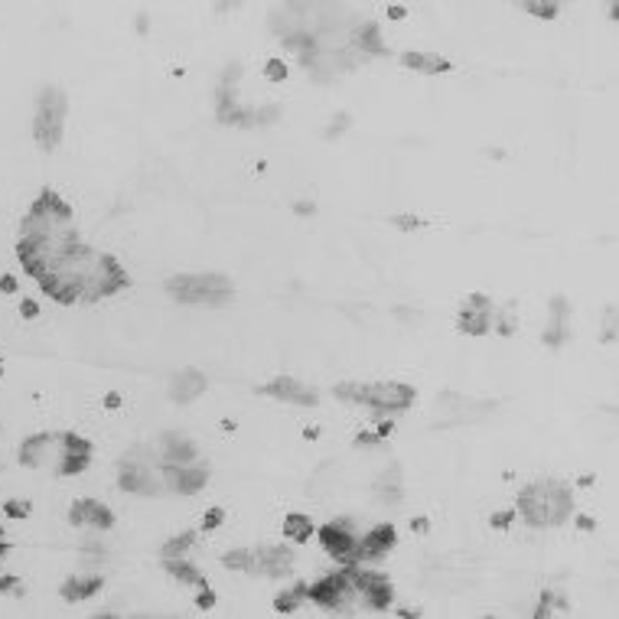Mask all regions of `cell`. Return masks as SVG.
<instances>
[{
  "mask_svg": "<svg viewBox=\"0 0 619 619\" xmlns=\"http://www.w3.org/2000/svg\"><path fill=\"white\" fill-rule=\"evenodd\" d=\"M0 290H4V294H17V277H13V274H4V277H0Z\"/></svg>",
  "mask_w": 619,
  "mask_h": 619,
  "instance_id": "cell-44",
  "label": "cell"
},
{
  "mask_svg": "<svg viewBox=\"0 0 619 619\" xmlns=\"http://www.w3.org/2000/svg\"><path fill=\"white\" fill-rule=\"evenodd\" d=\"M147 26H150V20L140 17V20H137V33H147Z\"/></svg>",
  "mask_w": 619,
  "mask_h": 619,
  "instance_id": "cell-49",
  "label": "cell"
},
{
  "mask_svg": "<svg viewBox=\"0 0 619 619\" xmlns=\"http://www.w3.org/2000/svg\"><path fill=\"white\" fill-rule=\"evenodd\" d=\"M160 476H163V486L173 492H183V495H193L199 492L205 483H209V467L203 463H160Z\"/></svg>",
  "mask_w": 619,
  "mask_h": 619,
  "instance_id": "cell-9",
  "label": "cell"
},
{
  "mask_svg": "<svg viewBox=\"0 0 619 619\" xmlns=\"http://www.w3.org/2000/svg\"><path fill=\"white\" fill-rule=\"evenodd\" d=\"M59 447L68 453H92V440L78 437V433H59Z\"/></svg>",
  "mask_w": 619,
  "mask_h": 619,
  "instance_id": "cell-28",
  "label": "cell"
},
{
  "mask_svg": "<svg viewBox=\"0 0 619 619\" xmlns=\"http://www.w3.org/2000/svg\"><path fill=\"white\" fill-rule=\"evenodd\" d=\"M284 534H287V541H294V544H306L316 534L313 518H306L304 512H294V515L284 518Z\"/></svg>",
  "mask_w": 619,
  "mask_h": 619,
  "instance_id": "cell-22",
  "label": "cell"
},
{
  "mask_svg": "<svg viewBox=\"0 0 619 619\" xmlns=\"http://www.w3.org/2000/svg\"><path fill=\"white\" fill-rule=\"evenodd\" d=\"M457 326L463 332H469V336H486V332H492V310H469V306H463Z\"/></svg>",
  "mask_w": 619,
  "mask_h": 619,
  "instance_id": "cell-21",
  "label": "cell"
},
{
  "mask_svg": "<svg viewBox=\"0 0 619 619\" xmlns=\"http://www.w3.org/2000/svg\"><path fill=\"white\" fill-rule=\"evenodd\" d=\"M104 587V577L102 574H76V577H68L66 584H62V600L66 603H78V600H88V596H95L98 590Z\"/></svg>",
  "mask_w": 619,
  "mask_h": 619,
  "instance_id": "cell-17",
  "label": "cell"
},
{
  "mask_svg": "<svg viewBox=\"0 0 619 619\" xmlns=\"http://www.w3.org/2000/svg\"><path fill=\"white\" fill-rule=\"evenodd\" d=\"M68 102L59 88L46 85L36 102V118H33V137L43 150H56L62 140V124H66Z\"/></svg>",
  "mask_w": 619,
  "mask_h": 619,
  "instance_id": "cell-3",
  "label": "cell"
},
{
  "mask_svg": "<svg viewBox=\"0 0 619 619\" xmlns=\"http://www.w3.org/2000/svg\"><path fill=\"white\" fill-rule=\"evenodd\" d=\"M196 544V531H183V534H173L170 541L163 544V558H186V551Z\"/></svg>",
  "mask_w": 619,
  "mask_h": 619,
  "instance_id": "cell-26",
  "label": "cell"
},
{
  "mask_svg": "<svg viewBox=\"0 0 619 619\" xmlns=\"http://www.w3.org/2000/svg\"><path fill=\"white\" fill-rule=\"evenodd\" d=\"M525 10L531 13V17H538V20H554L558 17V4H525Z\"/></svg>",
  "mask_w": 619,
  "mask_h": 619,
  "instance_id": "cell-34",
  "label": "cell"
},
{
  "mask_svg": "<svg viewBox=\"0 0 619 619\" xmlns=\"http://www.w3.org/2000/svg\"><path fill=\"white\" fill-rule=\"evenodd\" d=\"M518 518V512H512V509H505V512H495L492 515V528H512V522Z\"/></svg>",
  "mask_w": 619,
  "mask_h": 619,
  "instance_id": "cell-39",
  "label": "cell"
},
{
  "mask_svg": "<svg viewBox=\"0 0 619 619\" xmlns=\"http://www.w3.org/2000/svg\"><path fill=\"white\" fill-rule=\"evenodd\" d=\"M0 594L23 596V594H26V584L20 580V577H13V574H4V577H0Z\"/></svg>",
  "mask_w": 619,
  "mask_h": 619,
  "instance_id": "cell-32",
  "label": "cell"
},
{
  "mask_svg": "<svg viewBox=\"0 0 619 619\" xmlns=\"http://www.w3.org/2000/svg\"><path fill=\"white\" fill-rule=\"evenodd\" d=\"M417 401V391L401 382H382V385H359L356 404L372 407L375 414H401Z\"/></svg>",
  "mask_w": 619,
  "mask_h": 619,
  "instance_id": "cell-4",
  "label": "cell"
},
{
  "mask_svg": "<svg viewBox=\"0 0 619 619\" xmlns=\"http://www.w3.org/2000/svg\"><path fill=\"white\" fill-rule=\"evenodd\" d=\"M290 564H294V551H290L287 544H271V548H258L255 551V567H251V574L287 577Z\"/></svg>",
  "mask_w": 619,
  "mask_h": 619,
  "instance_id": "cell-12",
  "label": "cell"
},
{
  "mask_svg": "<svg viewBox=\"0 0 619 619\" xmlns=\"http://www.w3.org/2000/svg\"><path fill=\"white\" fill-rule=\"evenodd\" d=\"M20 316H23V320H36V316H40V304H36V300H20Z\"/></svg>",
  "mask_w": 619,
  "mask_h": 619,
  "instance_id": "cell-40",
  "label": "cell"
},
{
  "mask_svg": "<svg viewBox=\"0 0 619 619\" xmlns=\"http://www.w3.org/2000/svg\"><path fill=\"white\" fill-rule=\"evenodd\" d=\"M401 62H404L407 68H414V72H421V76H443V72H450V62L443 59V56H437V52H404L401 56Z\"/></svg>",
  "mask_w": 619,
  "mask_h": 619,
  "instance_id": "cell-18",
  "label": "cell"
},
{
  "mask_svg": "<svg viewBox=\"0 0 619 619\" xmlns=\"http://www.w3.org/2000/svg\"><path fill=\"white\" fill-rule=\"evenodd\" d=\"M544 346H564V342L570 339V306L564 297H554L551 300V320H548V326H544Z\"/></svg>",
  "mask_w": 619,
  "mask_h": 619,
  "instance_id": "cell-14",
  "label": "cell"
},
{
  "mask_svg": "<svg viewBox=\"0 0 619 619\" xmlns=\"http://www.w3.org/2000/svg\"><path fill=\"white\" fill-rule=\"evenodd\" d=\"M398 544V531L391 522L382 525H372L365 534L356 538V551H352V564H372V560H382L385 554Z\"/></svg>",
  "mask_w": 619,
  "mask_h": 619,
  "instance_id": "cell-7",
  "label": "cell"
},
{
  "mask_svg": "<svg viewBox=\"0 0 619 619\" xmlns=\"http://www.w3.org/2000/svg\"><path fill=\"white\" fill-rule=\"evenodd\" d=\"M163 564H167V574H170L173 580H179V584H189V587H205V577H203V570L196 567V564H189L186 558H163Z\"/></svg>",
  "mask_w": 619,
  "mask_h": 619,
  "instance_id": "cell-20",
  "label": "cell"
},
{
  "mask_svg": "<svg viewBox=\"0 0 619 619\" xmlns=\"http://www.w3.org/2000/svg\"><path fill=\"white\" fill-rule=\"evenodd\" d=\"M104 407H108V411H118V407H121V395H118V391L104 395Z\"/></svg>",
  "mask_w": 619,
  "mask_h": 619,
  "instance_id": "cell-46",
  "label": "cell"
},
{
  "mask_svg": "<svg viewBox=\"0 0 619 619\" xmlns=\"http://www.w3.org/2000/svg\"><path fill=\"white\" fill-rule=\"evenodd\" d=\"M316 534H320V544L326 548L330 558H336L339 564H352V551H356L359 534L352 531V522H349V518H336L330 525H323Z\"/></svg>",
  "mask_w": 619,
  "mask_h": 619,
  "instance_id": "cell-8",
  "label": "cell"
},
{
  "mask_svg": "<svg viewBox=\"0 0 619 619\" xmlns=\"http://www.w3.org/2000/svg\"><path fill=\"white\" fill-rule=\"evenodd\" d=\"M205 388H209V378H205L199 368H193V365L170 378V398L176 401V404H189V401H196Z\"/></svg>",
  "mask_w": 619,
  "mask_h": 619,
  "instance_id": "cell-13",
  "label": "cell"
},
{
  "mask_svg": "<svg viewBox=\"0 0 619 619\" xmlns=\"http://www.w3.org/2000/svg\"><path fill=\"white\" fill-rule=\"evenodd\" d=\"M222 522H225V512H222V509H209V512H205V518H203V528H205V531H215Z\"/></svg>",
  "mask_w": 619,
  "mask_h": 619,
  "instance_id": "cell-38",
  "label": "cell"
},
{
  "mask_svg": "<svg viewBox=\"0 0 619 619\" xmlns=\"http://www.w3.org/2000/svg\"><path fill=\"white\" fill-rule=\"evenodd\" d=\"M375 495H378V502H385V505L401 502L404 486H401V469L398 467H388L382 476H378V479H375Z\"/></svg>",
  "mask_w": 619,
  "mask_h": 619,
  "instance_id": "cell-19",
  "label": "cell"
},
{
  "mask_svg": "<svg viewBox=\"0 0 619 619\" xmlns=\"http://www.w3.org/2000/svg\"><path fill=\"white\" fill-rule=\"evenodd\" d=\"M518 515L531 528L564 525L574 515V492L558 479H541L518 492Z\"/></svg>",
  "mask_w": 619,
  "mask_h": 619,
  "instance_id": "cell-1",
  "label": "cell"
},
{
  "mask_svg": "<svg viewBox=\"0 0 619 619\" xmlns=\"http://www.w3.org/2000/svg\"><path fill=\"white\" fill-rule=\"evenodd\" d=\"M4 512H7L10 518H26L30 512H33V505H30L26 499H10L7 505H4Z\"/></svg>",
  "mask_w": 619,
  "mask_h": 619,
  "instance_id": "cell-36",
  "label": "cell"
},
{
  "mask_svg": "<svg viewBox=\"0 0 619 619\" xmlns=\"http://www.w3.org/2000/svg\"><path fill=\"white\" fill-rule=\"evenodd\" d=\"M391 225L401 232H417V229H427V222L421 219V215H395L391 219Z\"/></svg>",
  "mask_w": 619,
  "mask_h": 619,
  "instance_id": "cell-31",
  "label": "cell"
},
{
  "mask_svg": "<svg viewBox=\"0 0 619 619\" xmlns=\"http://www.w3.org/2000/svg\"><path fill=\"white\" fill-rule=\"evenodd\" d=\"M222 564L229 570H251L255 567V551H248V548H235V551L222 554Z\"/></svg>",
  "mask_w": 619,
  "mask_h": 619,
  "instance_id": "cell-27",
  "label": "cell"
},
{
  "mask_svg": "<svg viewBox=\"0 0 619 619\" xmlns=\"http://www.w3.org/2000/svg\"><path fill=\"white\" fill-rule=\"evenodd\" d=\"M411 531H414V534H427V531H431V522H427L424 515H421V518H411Z\"/></svg>",
  "mask_w": 619,
  "mask_h": 619,
  "instance_id": "cell-43",
  "label": "cell"
},
{
  "mask_svg": "<svg viewBox=\"0 0 619 619\" xmlns=\"http://www.w3.org/2000/svg\"><path fill=\"white\" fill-rule=\"evenodd\" d=\"M167 290L179 304H209V306H222L235 294V287H232V280L225 274H176V277L167 280Z\"/></svg>",
  "mask_w": 619,
  "mask_h": 619,
  "instance_id": "cell-2",
  "label": "cell"
},
{
  "mask_svg": "<svg viewBox=\"0 0 619 619\" xmlns=\"http://www.w3.org/2000/svg\"><path fill=\"white\" fill-rule=\"evenodd\" d=\"M196 606L199 610H209V606H215V590L209 584L205 587H199V596H196Z\"/></svg>",
  "mask_w": 619,
  "mask_h": 619,
  "instance_id": "cell-37",
  "label": "cell"
},
{
  "mask_svg": "<svg viewBox=\"0 0 619 619\" xmlns=\"http://www.w3.org/2000/svg\"><path fill=\"white\" fill-rule=\"evenodd\" d=\"M372 443H378V433L375 431H362L356 437V447H372Z\"/></svg>",
  "mask_w": 619,
  "mask_h": 619,
  "instance_id": "cell-42",
  "label": "cell"
},
{
  "mask_svg": "<svg viewBox=\"0 0 619 619\" xmlns=\"http://www.w3.org/2000/svg\"><path fill=\"white\" fill-rule=\"evenodd\" d=\"M294 212H297V215H313L316 205L313 203H297V205H294Z\"/></svg>",
  "mask_w": 619,
  "mask_h": 619,
  "instance_id": "cell-48",
  "label": "cell"
},
{
  "mask_svg": "<svg viewBox=\"0 0 619 619\" xmlns=\"http://www.w3.org/2000/svg\"><path fill=\"white\" fill-rule=\"evenodd\" d=\"M280 118V104H264V108H255V128H268Z\"/></svg>",
  "mask_w": 619,
  "mask_h": 619,
  "instance_id": "cell-30",
  "label": "cell"
},
{
  "mask_svg": "<svg viewBox=\"0 0 619 619\" xmlns=\"http://www.w3.org/2000/svg\"><path fill=\"white\" fill-rule=\"evenodd\" d=\"M349 124H352V118H349V114H336V118L330 121V128H326V134H323V137H326V140H336L339 134H346V131H349Z\"/></svg>",
  "mask_w": 619,
  "mask_h": 619,
  "instance_id": "cell-33",
  "label": "cell"
},
{
  "mask_svg": "<svg viewBox=\"0 0 619 619\" xmlns=\"http://www.w3.org/2000/svg\"><path fill=\"white\" fill-rule=\"evenodd\" d=\"M378 440H385V437H391V433H395V421H391V414H385V421L382 424H378Z\"/></svg>",
  "mask_w": 619,
  "mask_h": 619,
  "instance_id": "cell-41",
  "label": "cell"
},
{
  "mask_svg": "<svg viewBox=\"0 0 619 619\" xmlns=\"http://www.w3.org/2000/svg\"><path fill=\"white\" fill-rule=\"evenodd\" d=\"M388 17L391 20H404L407 17V7H404V4H395V7H388Z\"/></svg>",
  "mask_w": 619,
  "mask_h": 619,
  "instance_id": "cell-47",
  "label": "cell"
},
{
  "mask_svg": "<svg viewBox=\"0 0 619 619\" xmlns=\"http://www.w3.org/2000/svg\"><path fill=\"white\" fill-rule=\"evenodd\" d=\"M88 463H92V453H68V450H62V457L59 463H56V473L59 476H78V473H85Z\"/></svg>",
  "mask_w": 619,
  "mask_h": 619,
  "instance_id": "cell-23",
  "label": "cell"
},
{
  "mask_svg": "<svg viewBox=\"0 0 619 619\" xmlns=\"http://www.w3.org/2000/svg\"><path fill=\"white\" fill-rule=\"evenodd\" d=\"M128 284H131V277L118 264V258L102 255L98 264L92 268V274L82 280V297L78 300H82V304H98V300H104V297H114V294L124 290Z\"/></svg>",
  "mask_w": 619,
  "mask_h": 619,
  "instance_id": "cell-5",
  "label": "cell"
},
{
  "mask_svg": "<svg viewBox=\"0 0 619 619\" xmlns=\"http://www.w3.org/2000/svg\"><path fill=\"white\" fill-rule=\"evenodd\" d=\"M85 525H92L95 531H108L114 525V512L98 499H88V515H85Z\"/></svg>",
  "mask_w": 619,
  "mask_h": 619,
  "instance_id": "cell-24",
  "label": "cell"
},
{
  "mask_svg": "<svg viewBox=\"0 0 619 619\" xmlns=\"http://www.w3.org/2000/svg\"><path fill=\"white\" fill-rule=\"evenodd\" d=\"M352 596H356V587H352L346 570H332V574L320 577L316 584H306V600H313L323 610L349 613V600Z\"/></svg>",
  "mask_w": 619,
  "mask_h": 619,
  "instance_id": "cell-6",
  "label": "cell"
},
{
  "mask_svg": "<svg viewBox=\"0 0 619 619\" xmlns=\"http://www.w3.org/2000/svg\"><path fill=\"white\" fill-rule=\"evenodd\" d=\"M304 600H306V584H294L290 590L277 594V600H274V610H277V613H294Z\"/></svg>",
  "mask_w": 619,
  "mask_h": 619,
  "instance_id": "cell-25",
  "label": "cell"
},
{
  "mask_svg": "<svg viewBox=\"0 0 619 619\" xmlns=\"http://www.w3.org/2000/svg\"><path fill=\"white\" fill-rule=\"evenodd\" d=\"M574 522H577V528H584V531H594V528H596V522L590 515H577Z\"/></svg>",
  "mask_w": 619,
  "mask_h": 619,
  "instance_id": "cell-45",
  "label": "cell"
},
{
  "mask_svg": "<svg viewBox=\"0 0 619 619\" xmlns=\"http://www.w3.org/2000/svg\"><path fill=\"white\" fill-rule=\"evenodd\" d=\"M85 515H88V499L72 502V509H68V522H72L76 528H82V525H85Z\"/></svg>",
  "mask_w": 619,
  "mask_h": 619,
  "instance_id": "cell-35",
  "label": "cell"
},
{
  "mask_svg": "<svg viewBox=\"0 0 619 619\" xmlns=\"http://www.w3.org/2000/svg\"><path fill=\"white\" fill-rule=\"evenodd\" d=\"M258 391H261V395H268V398L287 401V404H297V407H316V401H320V395H316L313 388H306L304 382L287 378V375H280V378L268 382L264 388H258Z\"/></svg>",
  "mask_w": 619,
  "mask_h": 619,
  "instance_id": "cell-10",
  "label": "cell"
},
{
  "mask_svg": "<svg viewBox=\"0 0 619 619\" xmlns=\"http://www.w3.org/2000/svg\"><path fill=\"white\" fill-rule=\"evenodd\" d=\"M59 457H62L59 437H52V433H36V437L23 440V447H20V463H23V467H46V463H59Z\"/></svg>",
  "mask_w": 619,
  "mask_h": 619,
  "instance_id": "cell-11",
  "label": "cell"
},
{
  "mask_svg": "<svg viewBox=\"0 0 619 619\" xmlns=\"http://www.w3.org/2000/svg\"><path fill=\"white\" fill-rule=\"evenodd\" d=\"M160 463H196V443L189 440L186 433H176V431H167L160 440Z\"/></svg>",
  "mask_w": 619,
  "mask_h": 619,
  "instance_id": "cell-15",
  "label": "cell"
},
{
  "mask_svg": "<svg viewBox=\"0 0 619 619\" xmlns=\"http://www.w3.org/2000/svg\"><path fill=\"white\" fill-rule=\"evenodd\" d=\"M349 46H352L356 52H362L365 59H368V56H388V46H385V40H382V30H378V23H372V20L356 26V33H352Z\"/></svg>",
  "mask_w": 619,
  "mask_h": 619,
  "instance_id": "cell-16",
  "label": "cell"
},
{
  "mask_svg": "<svg viewBox=\"0 0 619 619\" xmlns=\"http://www.w3.org/2000/svg\"><path fill=\"white\" fill-rule=\"evenodd\" d=\"M287 76H290V68H287V62L284 59H268L264 62V78H268V82H284Z\"/></svg>",
  "mask_w": 619,
  "mask_h": 619,
  "instance_id": "cell-29",
  "label": "cell"
}]
</instances>
